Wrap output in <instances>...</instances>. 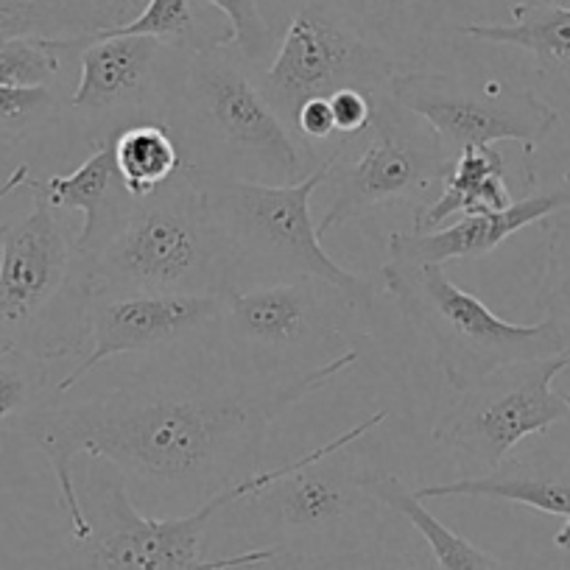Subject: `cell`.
Wrapping results in <instances>:
<instances>
[{
    "instance_id": "cell-1",
    "label": "cell",
    "mask_w": 570,
    "mask_h": 570,
    "mask_svg": "<svg viewBox=\"0 0 570 570\" xmlns=\"http://www.w3.org/2000/svg\"><path fill=\"white\" fill-rule=\"evenodd\" d=\"M361 350L294 377L249 381L216 364L210 372L146 375L79 403L48 400L9 425L51 464L70 537H90L76 490V464H115L129 490L160 501H210L261 470L268 431L279 416L353 370Z\"/></svg>"
},
{
    "instance_id": "cell-2",
    "label": "cell",
    "mask_w": 570,
    "mask_h": 570,
    "mask_svg": "<svg viewBox=\"0 0 570 570\" xmlns=\"http://www.w3.org/2000/svg\"><path fill=\"white\" fill-rule=\"evenodd\" d=\"M163 124L179 140L185 166L202 171L294 185L322 166L274 112L255 70L218 40L179 57Z\"/></svg>"
},
{
    "instance_id": "cell-3",
    "label": "cell",
    "mask_w": 570,
    "mask_h": 570,
    "mask_svg": "<svg viewBox=\"0 0 570 570\" xmlns=\"http://www.w3.org/2000/svg\"><path fill=\"white\" fill-rule=\"evenodd\" d=\"M386 416V409L375 411L336 440L279 464L266 484L227 503L213 523L279 557H322L370 542L389 509L364 487V470L353 464L350 448Z\"/></svg>"
},
{
    "instance_id": "cell-4",
    "label": "cell",
    "mask_w": 570,
    "mask_h": 570,
    "mask_svg": "<svg viewBox=\"0 0 570 570\" xmlns=\"http://www.w3.org/2000/svg\"><path fill=\"white\" fill-rule=\"evenodd\" d=\"M370 316L338 285L320 277L233 288L207 342L224 372L249 381L305 375L347 350H361V322Z\"/></svg>"
},
{
    "instance_id": "cell-5",
    "label": "cell",
    "mask_w": 570,
    "mask_h": 570,
    "mask_svg": "<svg viewBox=\"0 0 570 570\" xmlns=\"http://www.w3.org/2000/svg\"><path fill=\"white\" fill-rule=\"evenodd\" d=\"M90 257L92 292L227 294L235 266L202 190L183 171L149 196H131Z\"/></svg>"
},
{
    "instance_id": "cell-6",
    "label": "cell",
    "mask_w": 570,
    "mask_h": 570,
    "mask_svg": "<svg viewBox=\"0 0 570 570\" xmlns=\"http://www.w3.org/2000/svg\"><path fill=\"white\" fill-rule=\"evenodd\" d=\"M183 168L205 196L207 210L233 255L235 288L320 277L372 311V279L331 257L311 216V199L325 183V160L294 185L252 183L194 166Z\"/></svg>"
},
{
    "instance_id": "cell-7",
    "label": "cell",
    "mask_w": 570,
    "mask_h": 570,
    "mask_svg": "<svg viewBox=\"0 0 570 570\" xmlns=\"http://www.w3.org/2000/svg\"><path fill=\"white\" fill-rule=\"evenodd\" d=\"M274 470L277 468L246 475L183 518H149L131 501L129 484L115 464L85 456L87 475L81 484L76 481V490L90 518V537L73 540L68 551L35 570H222L279 557L272 548H246L218 559L205 557V540L216 514L235 498L266 484Z\"/></svg>"
},
{
    "instance_id": "cell-8",
    "label": "cell",
    "mask_w": 570,
    "mask_h": 570,
    "mask_svg": "<svg viewBox=\"0 0 570 570\" xmlns=\"http://www.w3.org/2000/svg\"><path fill=\"white\" fill-rule=\"evenodd\" d=\"M35 207L0 238V336L59 361L85 347L92 299L90 257L62 210L37 188Z\"/></svg>"
},
{
    "instance_id": "cell-9",
    "label": "cell",
    "mask_w": 570,
    "mask_h": 570,
    "mask_svg": "<svg viewBox=\"0 0 570 570\" xmlns=\"http://www.w3.org/2000/svg\"><path fill=\"white\" fill-rule=\"evenodd\" d=\"M381 283L403 320L431 344L442 377L459 394L501 366L570 353L551 320L534 325L501 320L484 299L453 283L442 263L389 257Z\"/></svg>"
},
{
    "instance_id": "cell-10",
    "label": "cell",
    "mask_w": 570,
    "mask_h": 570,
    "mask_svg": "<svg viewBox=\"0 0 570 570\" xmlns=\"http://www.w3.org/2000/svg\"><path fill=\"white\" fill-rule=\"evenodd\" d=\"M453 155L442 137L389 92H372V120L366 131L338 140L325 157L322 188L331 202L316 224L320 235L370 216L392 202H425L428 190L445 183Z\"/></svg>"
},
{
    "instance_id": "cell-11",
    "label": "cell",
    "mask_w": 570,
    "mask_h": 570,
    "mask_svg": "<svg viewBox=\"0 0 570 570\" xmlns=\"http://www.w3.org/2000/svg\"><path fill=\"white\" fill-rule=\"evenodd\" d=\"M568 366L570 353L501 366L462 392L431 436L453 453L462 475L501 468L525 436L570 422V392L553 386Z\"/></svg>"
},
{
    "instance_id": "cell-12",
    "label": "cell",
    "mask_w": 570,
    "mask_h": 570,
    "mask_svg": "<svg viewBox=\"0 0 570 570\" xmlns=\"http://www.w3.org/2000/svg\"><path fill=\"white\" fill-rule=\"evenodd\" d=\"M389 92L409 112L425 120L453 155L468 146L512 140L525 157H534L562 120L559 109L531 87L498 73L473 76L409 68L392 76Z\"/></svg>"
},
{
    "instance_id": "cell-13",
    "label": "cell",
    "mask_w": 570,
    "mask_h": 570,
    "mask_svg": "<svg viewBox=\"0 0 570 570\" xmlns=\"http://www.w3.org/2000/svg\"><path fill=\"white\" fill-rule=\"evenodd\" d=\"M383 48L355 31L327 0H297L279 31L272 62L257 73L263 96L294 131V115L311 98L338 90L377 92L400 73Z\"/></svg>"
},
{
    "instance_id": "cell-14",
    "label": "cell",
    "mask_w": 570,
    "mask_h": 570,
    "mask_svg": "<svg viewBox=\"0 0 570 570\" xmlns=\"http://www.w3.org/2000/svg\"><path fill=\"white\" fill-rule=\"evenodd\" d=\"M185 51L155 37H90L79 51V85L68 109L92 146L135 124H163L174 70Z\"/></svg>"
},
{
    "instance_id": "cell-15",
    "label": "cell",
    "mask_w": 570,
    "mask_h": 570,
    "mask_svg": "<svg viewBox=\"0 0 570 570\" xmlns=\"http://www.w3.org/2000/svg\"><path fill=\"white\" fill-rule=\"evenodd\" d=\"M218 314L222 294H92L87 308L85 358L53 386L51 394L62 397L92 370L118 355H163L188 344L207 350Z\"/></svg>"
},
{
    "instance_id": "cell-16",
    "label": "cell",
    "mask_w": 570,
    "mask_h": 570,
    "mask_svg": "<svg viewBox=\"0 0 570 570\" xmlns=\"http://www.w3.org/2000/svg\"><path fill=\"white\" fill-rule=\"evenodd\" d=\"M570 207V171L559 177V183L548 188L525 194L523 199L512 202L503 210L468 213L448 227L431 229V233H392L389 235V257L397 261H425V263H451L473 261V257L492 255L503 240L518 235L531 224H542L553 213Z\"/></svg>"
},
{
    "instance_id": "cell-17",
    "label": "cell",
    "mask_w": 570,
    "mask_h": 570,
    "mask_svg": "<svg viewBox=\"0 0 570 570\" xmlns=\"http://www.w3.org/2000/svg\"><path fill=\"white\" fill-rule=\"evenodd\" d=\"M416 498H479L529 507L534 512L562 518V529L553 534V546L570 551V468L551 459H512L484 475H459L414 490Z\"/></svg>"
},
{
    "instance_id": "cell-18",
    "label": "cell",
    "mask_w": 570,
    "mask_h": 570,
    "mask_svg": "<svg viewBox=\"0 0 570 570\" xmlns=\"http://www.w3.org/2000/svg\"><path fill=\"white\" fill-rule=\"evenodd\" d=\"M456 35L487 46L520 48L534 59L537 73L570 96V7L553 0H520L507 23H462Z\"/></svg>"
},
{
    "instance_id": "cell-19",
    "label": "cell",
    "mask_w": 570,
    "mask_h": 570,
    "mask_svg": "<svg viewBox=\"0 0 570 570\" xmlns=\"http://www.w3.org/2000/svg\"><path fill=\"white\" fill-rule=\"evenodd\" d=\"M26 188H37L57 210H76L85 216L79 229V246L92 252L118 224L120 213L126 210L131 196L126 194L124 183L115 166L112 142L92 146V155L68 177L29 179Z\"/></svg>"
},
{
    "instance_id": "cell-20",
    "label": "cell",
    "mask_w": 570,
    "mask_h": 570,
    "mask_svg": "<svg viewBox=\"0 0 570 570\" xmlns=\"http://www.w3.org/2000/svg\"><path fill=\"white\" fill-rule=\"evenodd\" d=\"M355 31L375 42L403 70L428 57L451 0H327Z\"/></svg>"
},
{
    "instance_id": "cell-21",
    "label": "cell",
    "mask_w": 570,
    "mask_h": 570,
    "mask_svg": "<svg viewBox=\"0 0 570 570\" xmlns=\"http://www.w3.org/2000/svg\"><path fill=\"white\" fill-rule=\"evenodd\" d=\"M135 0H0V42L14 37L90 40L126 23Z\"/></svg>"
},
{
    "instance_id": "cell-22",
    "label": "cell",
    "mask_w": 570,
    "mask_h": 570,
    "mask_svg": "<svg viewBox=\"0 0 570 570\" xmlns=\"http://www.w3.org/2000/svg\"><path fill=\"white\" fill-rule=\"evenodd\" d=\"M512 202L503 157L492 146H468L453 160L451 174L445 179V194L436 202H422L416 207L414 229L431 233L451 222L453 216L503 210Z\"/></svg>"
},
{
    "instance_id": "cell-23",
    "label": "cell",
    "mask_w": 570,
    "mask_h": 570,
    "mask_svg": "<svg viewBox=\"0 0 570 570\" xmlns=\"http://www.w3.org/2000/svg\"><path fill=\"white\" fill-rule=\"evenodd\" d=\"M361 481L389 512L409 520L411 529L425 542L436 570H503L501 559L453 531L434 512H428L425 501L416 498V492L400 475L386 473V470H364Z\"/></svg>"
},
{
    "instance_id": "cell-24",
    "label": "cell",
    "mask_w": 570,
    "mask_h": 570,
    "mask_svg": "<svg viewBox=\"0 0 570 570\" xmlns=\"http://www.w3.org/2000/svg\"><path fill=\"white\" fill-rule=\"evenodd\" d=\"M285 562L292 570H436L420 534L394 512L364 546L322 557H285Z\"/></svg>"
},
{
    "instance_id": "cell-25",
    "label": "cell",
    "mask_w": 570,
    "mask_h": 570,
    "mask_svg": "<svg viewBox=\"0 0 570 570\" xmlns=\"http://www.w3.org/2000/svg\"><path fill=\"white\" fill-rule=\"evenodd\" d=\"M115 166L126 194L142 199L168 179L177 177L185 166L179 140L166 124H135L118 131L112 140Z\"/></svg>"
},
{
    "instance_id": "cell-26",
    "label": "cell",
    "mask_w": 570,
    "mask_h": 570,
    "mask_svg": "<svg viewBox=\"0 0 570 570\" xmlns=\"http://www.w3.org/2000/svg\"><path fill=\"white\" fill-rule=\"evenodd\" d=\"M96 37H155L179 51H196L218 40L210 35V29L202 26L190 0H149L137 18Z\"/></svg>"
},
{
    "instance_id": "cell-27",
    "label": "cell",
    "mask_w": 570,
    "mask_h": 570,
    "mask_svg": "<svg viewBox=\"0 0 570 570\" xmlns=\"http://www.w3.org/2000/svg\"><path fill=\"white\" fill-rule=\"evenodd\" d=\"M546 257H542L537 311L559 327L570 347V207L542 222Z\"/></svg>"
},
{
    "instance_id": "cell-28",
    "label": "cell",
    "mask_w": 570,
    "mask_h": 570,
    "mask_svg": "<svg viewBox=\"0 0 570 570\" xmlns=\"http://www.w3.org/2000/svg\"><path fill=\"white\" fill-rule=\"evenodd\" d=\"M87 40H42L14 37L0 42V87H53L65 70V57L79 53Z\"/></svg>"
},
{
    "instance_id": "cell-29",
    "label": "cell",
    "mask_w": 570,
    "mask_h": 570,
    "mask_svg": "<svg viewBox=\"0 0 570 570\" xmlns=\"http://www.w3.org/2000/svg\"><path fill=\"white\" fill-rule=\"evenodd\" d=\"M48 361L23 347L0 350V425L20 420L53 397Z\"/></svg>"
},
{
    "instance_id": "cell-30",
    "label": "cell",
    "mask_w": 570,
    "mask_h": 570,
    "mask_svg": "<svg viewBox=\"0 0 570 570\" xmlns=\"http://www.w3.org/2000/svg\"><path fill=\"white\" fill-rule=\"evenodd\" d=\"M227 18V31L218 37V46L233 48L255 73L272 62L277 51L279 31L263 12L261 0H207Z\"/></svg>"
},
{
    "instance_id": "cell-31",
    "label": "cell",
    "mask_w": 570,
    "mask_h": 570,
    "mask_svg": "<svg viewBox=\"0 0 570 570\" xmlns=\"http://www.w3.org/2000/svg\"><path fill=\"white\" fill-rule=\"evenodd\" d=\"M68 101L53 87H0V142H20L53 129Z\"/></svg>"
},
{
    "instance_id": "cell-32",
    "label": "cell",
    "mask_w": 570,
    "mask_h": 570,
    "mask_svg": "<svg viewBox=\"0 0 570 570\" xmlns=\"http://www.w3.org/2000/svg\"><path fill=\"white\" fill-rule=\"evenodd\" d=\"M331 98V112L333 126H336V137H355L366 131L372 120V96L361 90H338Z\"/></svg>"
},
{
    "instance_id": "cell-33",
    "label": "cell",
    "mask_w": 570,
    "mask_h": 570,
    "mask_svg": "<svg viewBox=\"0 0 570 570\" xmlns=\"http://www.w3.org/2000/svg\"><path fill=\"white\" fill-rule=\"evenodd\" d=\"M294 135L305 142V146H325V142L338 140L336 126H333L331 98H311L299 107L294 115Z\"/></svg>"
},
{
    "instance_id": "cell-34",
    "label": "cell",
    "mask_w": 570,
    "mask_h": 570,
    "mask_svg": "<svg viewBox=\"0 0 570 570\" xmlns=\"http://www.w3.org/2000/svg\"><path fill=\"white\" fill-rule=\"evenodd\" d=\"M26 183H29V166H26V163H23V166L14 168V171L9 174V177L3 179V183H0V202L7 199V196H12L18 188H23ZM3 229H7V224L0 227V238H3Z\"/></svg>"
},
{
    "instance_id": "cell-35",
    "label": "cell",
    "mask_w": 570,
    "mask_h": 570,
    "mask_svg": "<svg viewBox=\"0 0 570 570\" xmlns=\"http://www.w3.org/2000/svg\"><path fill=\"white\" fill-rule=\"evenodd\" d=\"M222 570H292L285 557H274L266 559V562H249V564H233V568H222Z\"/></svg>"
},
{
    "instance_id": "cell-36",
    "label": "cell",
    "mask_w": 570,
    "mask_h": 570,
    "mask_svg": "<svg viewBox=\"0 0 570 570\" xmlns=\"http://www.w3.org/2000/svg\"><path fill=\"white\" fill-rule=\"evenodd\" d=\"M7 347H14V344H12V342H7V338L0 336V350H7Z\"/></svg>"
},
{
    "instance_id": "cell-37",
    "label": "cell",
    "mask_w": 570,
    "mask_h": 570,
    "mask_svg": "<svg viewBox=\"0 0 570 570\" xmlns=\"http://www.w3.org/2000/svg\"><path fill=\"white\" fill-rule=\"evenodd\" d=\"M283 3H292V7H294V3H297V0H283Z\"/></svg>"
}]
</instances>
